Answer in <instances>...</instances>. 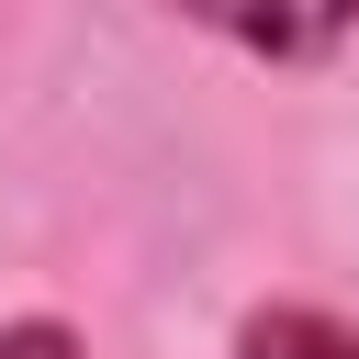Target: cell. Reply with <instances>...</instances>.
I'll use <instances>...</instances> for the list:
<instances>
[{
  "label": "cell",
  "mask_w": 359,
  "mask_h": 359,
  "mask_svg": "<svg viewBox=\"0 0 359 359\" xmlns=\"http://www.w3.org/2000/svg\"><path fill=\"white\" fill-rule=\"evenodd\" d=\"M236 359H359V337L314 303H269V314L236 325Z\"/></svg>",
  "instance_id": "1"
},
{
  "label": "cell",
  "mask_w": 359,
  "mask_h": 359,
  "mask_svg": "<svg viewBox=\"0 0 359 359\" xmlns=\"http://www.w3.org/2000/svg\"><path fill=\"white\" fill-rule=\"evenodd\" d=\"M236 45H247V56H325L337 22H236Z\"/></svg>",
  "instance_id": "2"
},
{
  "label": "cell",
  "mask_w": 359,
  "mask_h": 359,
  "mask_svg": "<svg viewBox=\"0 0 359 359\" xmlns=\"http://www.w3.org/2000/svg\"><path fill=\"white\" fill-rule=\"evenodd\" d=\"M0 359H79V337L45 325V314H22V325H0Z\"/></svg>",
  "instance_id": "3"
}]
</instances>
